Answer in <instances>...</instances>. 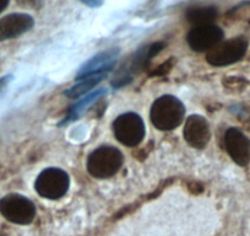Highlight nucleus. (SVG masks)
<instances>
[{
    "label": "nucleus",
    "mask_w": 250,
    "mask_h": 236,
    "mask_svg": "<svg viewBox=\"0 0 250 236\" xmlns=\"http://www.w3.org/2000/svg\"><path fill=\"white\" fill-rule=\"evenodd\" d=\"M185 107L179 98L172 95L161 96L153 102L150 117L153 126L160 131H172L184 121Z\"/></svg>",
    "instance_id": "1"
},
{
    "label": "nucleus",
    "mask_w": 250,
    "mask_h": 236,
    "mask_svg": "<svg viewBox=\"0 0 250 236\" xmlns=\"http://www.w3.org/2000/svg\"><path fill=\"white\" fill-rule=\"evenodd\" d=\"M123 154L113 146H100L87 159V171L96 179H109L120 170Z\"/></svg>",
    "instance_id": "2"
},
{
    "label": "nucleus",
    "mask_w": 250,
    "mask_h": 236,
    "mask_svg": "<svg viewBox=\"0 0 250 236\" xmlns=\"http://www.w3.org/2000/svg\"><path fill=\"white\" fill-rule=\"evenodd\" d=\"M70 179L64 170L49 167L43 170L36 180L35 189L41 197L47 199H59L69 189Z\"/></svg>",
    "instance_id": "3"
},
{
    "label": "nucleus",
    "mask_w": 250,
    "mask_h": 236,
    "mask_svg": "<svg viewBox=\"0 0 250 236\" xmlns=\"http://www.w3.org/2000/svg\"><path fill=\"white\" fill-rule=\"evenodd\" d=\"M0 214L14 224L27 225L36 216V207L26 197L11 193L0 199Z\"/></svg>",
    "instance_id": "4"
},
{
    "label": "nucleus",
    "mask_w": 250,
    "mask_h": 236,
    "mask_svg": "<svg viewBox=\"0 0 250 236\" xmlns=\"http://www.w3.org/2000/svg\"><path fill=\"white\" fill-rule=\"evenodd\" d=\"M114 136L123 145L138 146L145 137V124L143 118L134 112L124 113L113 122Z\"/></svg>",
    "instance_id": "5"
},
{
    "label": "nucleus",
    "mask_w": 250,
    "mask_h": 236,
    "mask_svg": "<svg viewBox=\"0 0 250 236\" xmlns=\"http://www.w3.org/2000/svg\"><path fill=\"white\" fill-rule=\"evenodd\" d=\"M248 50V41L235 37L220 42L206 53V61L212 67H226L239 62Z\"/></svg>",
    "instance_id": "6"
},
{
    "label": "nucleus",
    "mask_w": 250,
    "mask_h": 236,
    "mask_svg": "<svg viewBox=\"0 0 250 236\" xmlns=\"http://www.w3.org/2000/svg\"><path fill=\"white\" fill-rule=\"evenodd\" d=\"M223 36L225 33H223L222 28L213 24L195 26L190 32L188 33L187 42L189 47L195 52H208L215 46L222 42Z\"/></svg>",
    "instance_id": "7"
},
{
    "label": "nucleus",
    "mask_w": 250,
    "mask_h": 236,
    "mask_svg": "<svg viewBox=\"0 0 250 236\" xmlns=\"http://www.w3.org/2000/svg\"><path fill=\"white\" fill-rule=\"evenodd\" d=\"M225 146L228 155L239 166H247L250 161V141L238 128H229L225 134Z\"/></svg>",
    "instance_id": "8"
},
{
    "label": "nucleus",
    "mask_w": 250,
    "mask_h": 236,
    "mask_svg": "<svg viewBox=\"0 0 250 236\" xmlns=\"http://www.w3.org/2000/svg\"><path fill=\"white\" fill-rule=\"evenodd\" d=\"M185 142L195 149H204L211 138L210 126L203 116L194 115L187 118L183 129Z\"/></svg>",
    "instance_id": "9"
},
{
    "label": "nucleus",
    "mask_w": 250,
    "mask_h": 236,
    "mask_svg": "<svg viewBox=\"0 0 250 236\" xmlns=\"http://www.w3.org/2000/svg\"><path fill=\"white\" fill-rule=\"evenodd\" d=\"M118 57H119L118 48H113V49L105 50V52L95 55L81 67L76 75V80L86 78V76L95 75V74H108V71L114 68Z\"/></svg>",
    "instance_id": "10"
},
{
    "label": "nucleus",
    "mask_w": 250,
    "mask_h": 236,
    "mask_svg": "<svg viewBox=\"0 0 250 236\" xmlns=\"http://www.w3.org/2000/svg\"><path fill=\"white\" fill-rule=\"evenodd\" d=\"M33 24L32 16L22 13L10 14L0 19V42L23 35L33 27Z\"/></svg>",
    "instance_id": "11"
},
{
    "label": "nucleus",
    "mask_w": 250,
    "mask_h": 236,
    "mask_svg": "<svg viewBox=\"0 0 250 236\" xmlns=\"http://www.w3.org/2000/svg\"><path fill=\"white\" fill-rule=\"evenodd\" d=\"M185 18L195 26L211 25L217 18V9L213 6H196L188 9Z\"/></svg>",
    "instance_id": "12"
},
{
    "label": "nucleus",
    "mask_w": 250,
    "mask_h": 236,
    "mask_svg": "<svg viewBox=\"0 0 250 236\" xmlns=\"http://www.w3.org/2000/svg\"><path fill=\"white\" fill-rule=\"evenodd\" d=\"M107 76V74H95V75L86 76V78L79 79V83L68 91H65V95L70 98H78L83 94L88 93L92 88L101 83L103 79Z\"/></svg>",
    "instance_id": "13"
},
{
    "label": "nucleus",
    "mask_w": 250,
    "mask_h": 236,
    "mask_svg": "<svg viewBox=\"0 0 250 236\" xmlns=\"http://www.w3.org/2000/svg\"><path fill=\"white\" fill-rule=\"evenodd\" d=\"M104 94H105V90H97V91H95V93L87 95L85 98H83L81 101H79L76 105H74L73 107L70 108V111H69V113H68V117L65 118V121L62 122V123H68V122L74 121V119H78L79 116L83 113V111L85 110L88 105H91L93 101L97 100L98 97H101V96L104 95Z\"/></svg>",
    "instance_id": "14"
},
{
    "label": "nucleus",
    "mask_w": 250,
    "mask_h": 236,
    "mask_svg": "<svg viewBox=\"0 0 250 236\" xmlns=\"http://www.w3.org/2000/svg\"><path fill=\"white\" fill-rule=\"evenodd\" d=\"M16 3L23 8H38L41 0H16Z\"/></svg>",
    "instance_id": "15"
},
{
    "label": "nucleus",
    "mask_w": 250,
    "mask_h": 236,
    "mask_svg": "<svg viewBox=\"0 0 250 236\" xmlns=\"http://www.w3.org/2000/svg\"><path fill=\"white\" fill-rule=\"evenodd\" d=\"M80 1L87 6H91V8H98V6L102 5L104 0H80Z\"/></svg>",
    "instance_id": "16"
},
{
    "label": "nucleus",
    "mask_w": 250,
    "mask_h": 236,
    "mask_svg": "<svg viewBox=\"0 0 250 236\" xmlns=\"http://www.w3.org/2000/svg\"><path fill=\"white\" fill-rule=\"evenodd\" d=\"M9 1H10V0H0V14L5 10L6 6L9 5Z\"/></svg>",
    "instance_id": "17"
},
{
    "label": "nucleus",
    "mask_w": 250,
    "mask_h": 236,
    "mask_svg": "<svg viewBox=\"0 0 250 236\" xmlns=\"http://www.w3.org/2000/svg\"><path fill=\"white\" fill-rule=\"evenodd\" d=\"M0 236H6L5 234H3V233H0Z\"/></svg>",
    "instance_id": "18"
}]
</instances>
